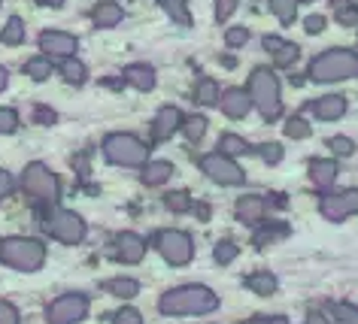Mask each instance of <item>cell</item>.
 I'll return each mask as SVG.
<instances>
[{
	"mask_svg": "<svg viewBox=\"0 0 358 324\" xmlns=\"http://www.w3.org/2000/svg\"><path fill=\"white\" fill-rule=\"evenodd\" d=\"M88 315V297L85 294H64L49 303L46 318L49 324H79Z\"/></svg>",
	"mask_w": 358,
	"mask_h": 324,
	"instance_id": "9c48e42d",
	"label": "cell"
},
{
	"mask_svg": "<svg viewBox=\"0 0 358 324\" xmlns=\"http://www.w3.org/2000/svg\"><path fill=\"white\" fill-rule=\"evenodd\" d=\"M182 128V112L176 110V106H164L158 115H155V124H152V137H155L158 142L170 140L173 133Z\"/></svg>",
	"mask_w": 358,
	"mask_h": 324,
	"instance_id": "5bb4252c",
	"label": "cell"
},
{
	"mask_svg": "<svg viewBox=\"0 0 358 324\" xmlns=\"http://www.w3.org/2000/svg\"><path fill=\"white\" fill-rule=\"evenodd\" d=\"M6 82H10V73H6V70L0 67V91H3V88H6Z\"/></svg>",
	"mask_w": 358,
	"mask_h": 324,
	"instance_id": "816d5d0a",
	"label": "cell"
},
{
	"mask_svg": "<svg viewBox=\"0 0 358 324\" xmlns=\"http://www.w3.org/2000/svg\"><path fill=\"white\" fill-rule=\"evenodd\" d=\"M22 188H24V194H28L34 203H40V206H52V203H58V197H61L58 176L52 173L46 164H28L24 167Z\"/></svg>",
	"mask_w": 358,
	"mask_h": 324,
	"instance_id": "5b68a950",
	"label": "cell"
},
{
	"mask_svg": "<svg viewBox=\"0 0 358 324\" xmlns=\"http://www.w3.org/2000/svg\"><path fill=\"white\" fill-rule=\"evenodd\" d=\"M113 324H143V315L137 309H131V306H124L113 315Z\"/></svg>",
	"mask_w": 358,
	"mask_h": 324,
	"instance_id": "f35d334b",
	"label": "cell"
},
{
	"mask_svg": "<svg viewBox=\"0 0 358 324\" xmlns=\"http://www.w3.org/2000/svg\"><path fill=\"white\" fill-rule=\"evenodd\" d=\"M103 288L113 297H122V300H128V297H137L140 294V282H137V279H128V276L110 279V282H103Z\"/></svg>",
	"mask_w": 358,
	"mask_h": 324,
	"instance_id": "cb8c5ba5",
	"label": "cell"
},
{
	"mask_svg": "<svg viewBox=\"0 0 358 324\" xmlns=\"http://www.w3.org/2000/svg\"><path fill=\"white\" fill-rule=\"evenodd\" d=\"M19 128V115L10 106H0V133H13Z\"/></svg>",
	"mask_w": 358,
	"mask_h": 324,
	"instance_id": "8d00e7d4",
	"label": "cell"
},
{
	"mask_svg": "<svg viewBox=\"0 0 358 324\" xmlns=\"http://www.w3.org/2000/svg\"><path fill=\"white\" fill-rule=\"evenodd\" d=\"M43 3H49V6H61L64 0H43Z\"/></svg>",
	"mask_w": 358,
	"mask_h": 324,
	"instance_id": "f5cc1de1",
	"label": "cell"
},
{
	"mask_svg": "<svg viewBox=\"0 0 358 324\" xmlns=\"http://www.w3.org/2000/svg\"><path fill=\"white\" fill-rule=\"evenodd\" d=\"M213 255H216V264H231V260L237 258V246H234L231 240H222Z\"/></svg>",
	"mask_w": 358,
	"mask_h": 324,
	"instance_id": "d590c367",
	"label": "cell"
},
{
	"mask_svg": "<svg viewBox=\"0 0 358 324\" xmlns=\"http://www.w3.org/2000/svg\"><path fill=\"white\" fill-rule=\"evenodd\" d=\"M219 149H222V155L231 158V155H246V152H252L249 149V142L243 137H234V133H225V137L219 140Z\"/></svg>",
	"mask_w": 358,
	"mask_h": 324,
	"instance_id": "83f0119b",
	"label": "cell"
},
{
	"mask_svg": "<svg viewBox=\"0 0 358 324\" xmlns=\"http://www.w3.org/2000/svg\"><path fill=\"white\" fill-rule=\"evenodd\" d=\"M246 40H249V31H246V28H231V31L225 34V43H228V46H243Z\"/></svg>",
	"mask_w": 358,
	"mask_h": 324,
	"instance_id": "7bdbcfd3",
	"label": "cell"
},
{
	"mask_svg": "<svg viewBox=\"0 0 358 324\" xmlns=\"http://www.w3.org/2000/svg\"><path fill=\"white\" fill-rule=\"evenodd\" d=\"M249 324H289V321H285V318H255Z\"/></svg>",
	"mask_w": 358,
	"mask_h": 324,
	"instance_id": "681fc988",
	"label": "cell"
},
{
	"mask_svg": "<svg viewBox=\"0 0 358 324\" xmlns=\"http://www.w3.org/2000/svg\"><path fill=\"white\" fill-rule=\"evenodd\" d=\"M103 158L119 167H143L149 158V149L131 133H113L103 140Z\"/></svg>",
	"mask_w": 358,
	"mask_h": 324,
	"instance_id": "8992f818",
	"label": "cell"
},
{
	"mask_svg": "<svg viewBox=\"0 0 358 324\" xmlns=\"http://www.w3.org/2000/svg\"><path fill=\"white\" fill-rule=\"evenodd\" d=\"M249 101L252 106H258V112L264 115L267 122H273L282 110L280 101V79L273 76V70L267 67H255L252 76H249Z\"/></svg>",
	"mask_w": 358,
	"mask_h": 324,
	"instance_id": "3957f363",
	"label": "cell"
},
{
	"mask_svg": "<svg viewBox=\"0 0 358 324\" xmlns=\"http://www.w3.org/2000/svg\"><path fill=\"white\" fill-rule=\"evenodd\" d=\"M352 6H358V0H352Z\"/></svg>",
	"mask_w": 358,
	"mask_h": 324,
	"instance_id": "db71d44e",
	"label": "cell"
},
{
	"mask_svg": "<svg viewBox=\"0 0 358 324\" xmlns=\"http://www.w3.org/2000/svg\"><path fill=\"white\" fill-rule=\"evenodd\" d=\"M161 6H164V13L176 24H185V28L192 24V15H189V10H185V0H161Z\"/></svg>",
	"mask_w": 358,
	"mask_h": 324,
	"instance_id": "f546056e",
	"label": "cell"
},
{
	"mask_svg": "<svg viewBox=\"0 0 358 324\" xmlns=\"http://www.w3.org/2000/svg\"><path fill=\"white\" fill-rule=\"evenodd\" d=\"M328 149L334 152V155H340V158H349L355 152V142L349 140V137H331L328 140Z\"/></svg>",
	"mask_w": 358,
	"mask_h": 324,
	"instance_id": "e575fe53",
	"label": "cell"
},
{
	"mask_svg": "<svg viewBox=\"0 0 358 324\" xmlns=\"http://www.w3.org/2000/svg\"><path fill=\"white\" fill-rule=\"evenodd\" d=\"M155 249L161 251V258L173 267H182L189 264L192 255H194V246H192V237L182 230H161L155 237Z\"/></svg>",
	"mask_w": 358,
	"mask_h": 324,
	"instance_id": "ba28073f",
	"label": "cell"
},
{
	"mask_svg": "<svg viewBox=\"0 0 358 324\" xmlns=\"http://www.w3.org/2000/svg\"><path fill=\"white\" fill-rule=\"evenodd\" d=\"M182 131H185V140L201 142V137L207 133V119H203V115H185V119H182Z\"/></svg>",
	"mask_w": 358,
	"mask_h": 324,
	"instance_id": "4316f807",
	"label": "cell"
},
{
	"mask_svg": "<svg viewBox=\"0 0 358 324\" xmlns=\"http://www.w3.org/2000/svg\"><path fill=\"white\" fill-rule=\"evenodd\" d=\"M319 209H322V215H325L328 221H343V219H349V215L358 212V188H346V191H340V194L322 197Z\"/></svg>",
	"mask_w": 358,
	"mask_h": 324,
	"instance_id": "8fae6325",
	"label": "cell"
},
{
	"mask_svg": "<svg viewBox=\"0 0 358 324\" xmlns=\"http://www.w3.org/2000/svg\"><path fill=\"white\" fill-rule=\"evenodd\" d=\"M40 49L46 55H58V58H73L76 52V37L64 31H43L40 34Z\"/></svg>",
	"mask_w": 358,
	"mask_h": 324,
	"instance_id": "4fadbf2b",
	"label": "cell"
},
{
	"mask_svg": "<svg viewBox=\"0 0 358 324\" xmlns=\"http://www.w3.org/2000/svg\"><path fill=\"white\" fill-rule=\"evenodd\" d=\"M219 85L213 82V79H201L198 88H194V103H201V106H213V103H219Z\"/></svg>",
	"mask_w": 358,
	"mask_h": 324,
	"instance_id": "484cf974",
	"label": "cell"
},
{
	"mask_svg": "<svg viewBox=\"0 0 358 324\" xmlns=\"http://www.w3.org/2000/svg\"><path fill=\"white\" fill-rule=\"evenodd\" d=\"M201 170L219 185H243L246 182L243 170H240L231 158L222 155V152H216V155H203L201 158Z\"/></svg>",
	"mask_w": 358,
	"mask_h": 324,
	"instance_id": "30bf717a",
	"label": "cell"
},
{
	"mask_svg": "<svg viewBox=\"0 0 358 324\" xmlns=\"http://www.w3.org/2000/svg\"><path fill=\"white\" fill-rule=\"evenodd\" d=\"M276 276L273 273H267V270H258V273H252V276H246V288L252 294H258V297H271V294H276Z\"/></svg>",
	"mask_w": 358,
	"mask_h": 324,
	"instance_id": "603a6c76",
	"label": "cell"
},
{
	"mask_svg": "<svg viewBox=\"0 0 358 324\" xmlns=\"http://www.w3.org/2000/svg\"><path fill=\"white\" fill-rule=\"evenodd\" d=\"M303 324H328L325 315H319V312H310L307 318H303Z\"/></svg>",
	"mask_w": 358,
	"mask_h": 324,
	"instance_id": "c3c4849f",
	"label": "cell"
},
{
	"mask_svg": "<svg viewBox=\"0 0 358 324\" xmlns=\"http://www.w3.org/2000/svg\"><path fill=\"white\" fill-rule=\"evenodd\" d=\"M258 152H262L264 164H280V161H282V146H280V142H264Z\"/></svg>",
	"mask_w": 358,
	"mask_h": 324,
	"instance_id": "74e56055",
	"label": "cell"
},
{
	"mask_svg": "<svg viewBox=\"0 0 358 324\" xmlns=\"http://www.w3.org/2000/svg\"><path fill=\"white\" fill-rule=\"evenodd\" d=\"M194 212H198L201 219H210V206H203V203H201V206H194Z\"/></svg>",
	"mask_w": 358,
	"mask_h": 324,
	"instance_id": "f907efd6",
	"label": "cell"
},
{
	"mask_svg": "<svg viewBox=\"0 0 358 324\" xmlns=\"http://www.w3.org/2000/svg\"><path fill=\"white\" fill-rule=\"evenodd\" d=\"M355 73H358V58L346 49L322 52L310 64V76L316 79V82H340V79H349Z\"/></svg>",
	"mask_w": 358,
	"mask_h": 324,
	"instance_id": "277c9868",
	"label": "cell"
},
{
	"mask_svg": "<svg viewBox=\"0 0 358 324\" xmlns=\"http://www.w3.org/2000/svg\"><path fill=\"white\" fill-rule=\"evenodd\" d=\"M43 224H46V230L58 242H64V246H76V242H83V237H85V221L79 219L73 209H52Z\"/></svg>",
	"mask_w": 358,
	"mask_h": 324,
	"instance_id": "52a82bcc",
	"label": "cell"
},
{
	"mask_svg": "<svg viewBox=\"0 0 358 324\" xmlns=\"http://www.w3.org/2000/svg\"><path fill=\"white\" fill-rule=\"evenodd\" d=\"M303 28H307L310 34H319L322 28H325V19H322V15H307V19H303Z\"/></svg>",
	"mask_w": 358,
	"mask_h": 324,
	"instance_id": "f6af8a7d",
	"label": "cell"
},
{
	"mask_svg": "<svg viewBox=\"0 0 358 324\" xmlns=\"http://www.w3.org/2000/svg\"><path fill=\"white\" fill-rule=\"evenodd\" d=\"M0 324H22L19 321V309L10 300H0Z\"/></svg>",
	"mask_w": 358,
	"mask_h": 324,
	"instance_id": "ab89813d",
	"label": "cell"
},
{
	"mask_svg": "<svg viewBox=\"0 0 358 324\" xmlns=\"http://www.w3.org/2000/svg\"><path fill=\"white\" fill-rule=\"evenodd\" d=\"M24 73H28L31 79H37V82H46V79L52 76V64L46 58H31L28 64H24Z\"/></svg>",
	"mask_w": 358,
	"mask_h": 324,
	"instance_id": "1f68e13d",
	"label": "cell"
},
{
	"mask_svg": "<svg viewBox=\"0 0 358 324\" xmlns=\"http://www.w3.org/2000/svg\"><path fill=\"white\" fill-rule=\"evenodd\" d=\"M113 255H115V260H122V264H137V260H143V255H146V242H143V237H137V233L122 230L113 237Z\"/></svg>",
	"mask_w": 358,
	"mask_h": 324,
	"instance_id": "7c38bea8",
	"label": "cell"
},
{
	"mask_svg": "<svg viewBox=\"0 0 358 324\" xmlns=\"http://www.w3.org/2000/svg\"><path fill=\"white\" fill-rule=\"evenodd\" d=\"M234 10H237V0H216V19L219 22H228Z\"/></svg>",
	"mask_w": 358,
	"mask_h": 324,
	"instance_id": "b9f144b4",
	"label": "cell"
},
{
	"mask_svg": "<svg viewBox=\"0 0 358 324\" xmlns=\"http://www.w3.org/2000/svg\"><path fill=\"white\" fill-rule=\"evenodd\" d=\"M313 112H316V119H322V122H337V119H343V112H346V101L340 94L319 97V101L313 103Z\"/></svg>",
	"mask_w": 358,
	"mask_h": 324,
	"instance_id": "e0dca14e",
	"label": "cell"
},
{
	"mask_svg": "<svg viewBox=\"0 0 358 324\" xmlns=\"http://www.w3.org/2000/svg\"><path fill=\"white\" fill-rule=\"evenodd\" d=\"M219 106L228 119H243V115L252 110V101H249V91H243V88H228V91L219 97Z\"/></svg>",
	"mask_w": 358,
	"mask_h": 324,
	"instance_id": "9a60e30c",
	"label": "cell"
},
{
	"mask_svg": "<svg viewBox=\"0 0 358 324\" xmlns=\"http://www.w3.org/2000/svg\"><path fill=\"white\" fill-rule=\"evenodd\" d=\"M164 206L167 209H173V212H185V209H192V197L185 191H170L164 197Z\"/></svg>",
	"mask_w": 358,
	"mask_h": 324,
	"instance_id": "d6a6232c",
	"label": "cell"
},
{
	"mask_svg": "<svg viewBox=\"0 0 358 324\" xmlns=\"http://www.w3.org/2000/svg\"><path fill=\"white\" fill-rule=\"evenodd\" d=\"M264 49L273 55V61L280 67H292L298 61V46L289 40H280V37H264Z\"/></svg>",
	"mask_w": 358,
	"mask_h": 324,
	"instance_id": "2e32d148",
	"label": "cell"
},
{
	"mask_svg": "<svg viewBox=\"0 0 358 324\" xmlns=\"http://www.w3.org/2000/svg\"><path fill=\"white\" fill-rule=\"evenodd\" d=\"M310 179L316 188H331L337 179V164L334 161H325V158L310 161Z\"/></svg>",
	"mask_w": 358,
	"mask_h": 324,
	"instance_id": "ffe728a7",
	"label": "cell"
},
{
	"mask_svg": "<svg viewBox=\"0 0 358 324\" xmlns=\"http://www.w3.org/2000/svg\"><path fill=\"white\" fill-rule=\"evenodd\" d=\"M262 215H264V200L258 194H246V197H240V203H237V219L243 221V224H258L262 221Z\"/></svg>",
	"mask_w": 358,
	"mask_h": 324,
	"instance_id": "44dd1931",
	"label": "cell"
},
{
	"mask_svg": "<svg viewBox=\"0 0 358 324\" xmlns=\"http://www.w3.org/2000/svg\"><path fill=\"white\" fill-rule=\"evenodd\" d=\"M271 13L282 24H292L294 15H298V0H271Z\"/></svg>",
	"mask_w": 358,
	"mask_h": 324,
	"instance_id": "f1b7e54d",
	"label": "cell"
},
{
	"mask_svg": "<svg viewBox=\"0 0 358 324\" xmlns=\"http://www.w3.org/2000/svg\"><path fill=\"white\" fill-rule=\"evenodd\" d=\"M13 185H15V182H13V176L6 173V170H0V200H3V197L13 191Z\"/></svg>",
	"mask_w": 358,
	"mask_h": 324,
	"instance_id": "bcb514c9",
	"label": "cell"
},
{
	"mask_svg": "<svg viewBox=\"0 0 358 324\" xmlns=\"http://www.w3.org/2000/svg\"><path fill=\"white\" fill-rule=\"evenodd\" d=\"M34 119H37V122H46V124H55V112L46 110V106H40V110L34 112Z\"/></svg>",
	"mask_w": 358,
	"mask_h": 324,
	"instance_id": "7dc6e473",
	"label": "cell"
},
{
	"mask_svg": "<svg viewBox=\"0 0 358 324\" xmlns=\"http://www.w3.org/2000/svg\"><path fill=\"white\" fill-rule=\"evenodd\" d=\"M61 76L70 85H83L85 82V64L79 58H61Z\"/></svg>",
	"mask_w": 358,
	"mask_h": 324,
	"instance_id": "d4e9b609",
	"label": "cell"
},
{
	"mask_svg": "<svg viewBox=\"0 0 358 324\" xmlns=\"http://www.w3.org/2000/svg\"><path fill=\"white\" fill-rule=\"evenodd\" d=\"M124 82L134 85L137 91H152L155 88V70L146 64H131L124 67Z\"/></svg>",
	"mask_w": 358,
	"mask_h": 324,
	"instance_id": "d6986e66",
	"label": "cell"
},
{
	"mask_svg": "<svg viewBox=\"0 0 358 324\" xmlns=\"http://www.w3.org/2000/svg\"><path fill=\"white\" fill-rule=\"evenodd\" d=\"M285 133H289L292 140H303V137H310V124L301 119V115H294V119L285 122Z\"/></svg>",
	"mask_w": 358,
	"mask_h": 324,
	"instance_id": "836d02e7",
	"label": "cell"
},
{
	"mask_svg": "<svg viewBox=\"0 0 358 324\" xmlns=\"http://www.w3.org/2000/svg\"><path fill=\"white\" fill-rule=\"evenodd\" d=\"M307 3H310V0H307Z\"/></svg>",
	"mask_w": 358,
	"mask_h": 324,
	"instance_id": "11a10c76",
	"label": "cell"
},
{
	"mask_svg": "<svg viewBox=\"0 0 358 324\" xmlns=\"http://www.w3.org/2000/svg\"><path fill=\"white\" fill-rule=\"evenodd\" d=\"M122 19H124V10L115 3V0H103V3H97L94 13H92L94 28H115Z\"/></svg>",
	"mask_w": 358,
	"mask_h": 324,
	"instance_id": "ac0fdd59",
	"label": "cell"
},
{
	"mask_svg": "<svg viewBox=\"0 0 358 324\" xmlns=\"http://www.w3.org/2000/svg\"><path fill=\"white\" fill-rule=\"evenodd\" d=\"M46 260V246L31 237H3L0 240V264L22 270V273H34Z\"/></svg>",
	"mask_w": 358,
	"mask_h": 324,
	"instance_id": "7a4b0ae2",
	"label": "cell"
},
{
	"mask_svg": "<svg viewBox=\"0 0 358 324\" xmlns=\"http://www.w3.org/2000/svg\"><path fill=\"white\" fill-rule=\"evenodd\" d=\"M219 306L216 291H210L207 285H179L170 288L167 294H161L158 309L164 315H207Z\"/></svg>",
	"mask_w": 358,
	"mask_h": 324,
	"instance_id": "6da1fadb",
	"label": "cell"
},
{
	"mask_svg": "<svg viewBox=\"0 0 358 324\" xmlns=\"http://www.w3.org/2000/svg\"><path fill=\"white\" fill-rule=\"evenodd\" d=\"M170 176H173V164H170V161H149V164H143V170H140L143 185H161V182H167Z\"/></svg>",
	"mask_w": 358,
	"mask_h": 324,
	"instance_id": "7402d4cb",
	"label": "cell"
},
{
	"mask_svg": "<svg viewBox=\"0 0 358 324\" xmlns=\"http://www.w3.org/2000/svg\"><path fill=\"white\" fill-rule=\"evenodd\" d=\"M280 233H285V228H271V230H264V233H255V246H267L273 237H280Z\"/></svg>",
	"mask_w": 358,
	"mask_h": 324,
	"instance_id": "ee69618b",
	"label": "cell"
},
{
	"mask_svg": "<svg viewBox=\"0 0 358 324\" xmlns=\"http://www.w3.org/2000/svg\"><path fill=\"white\" fill-rule=\"evenodd\" d=\"M337 318L340 324H358V306H349V303L337 306Z\"/></svg>",
	"mask_w": 358,
	"mask_h": 324,
	"instance_id": "60d3db41",
	"label": "cell"
},
{
	"mask_svg": "<svg viewBox=\"0 0 358 324\" xmlns=\"http://www.w3.org/2000/svg\"><path fill=\"white\" fill-rule=\"evenodd\" d=\"M24 40V24L22 19H10L6 22V28L0 31V43H6V46H19Z\"/></svg>",
	"mask_w": 358,
	"mask_h": 324,
	"instance_id": "4dcf8cb0",
	"label": "cell"
}]
</instances>
